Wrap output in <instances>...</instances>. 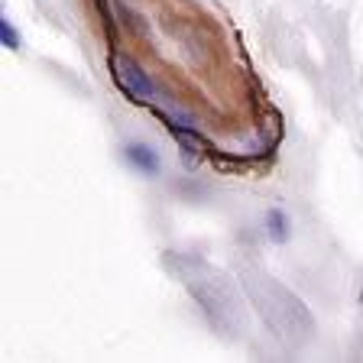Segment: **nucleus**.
Returning a JSON list of instances; mask_svg holds the SVG:
<instances>
[{
    "label": "nucleus",
    "mask_w": 363,
    "mask_h": 363,
    "mask_svg": "<svg viewBox=\"0 0 363 363\" xmlns=\"http://www.w3.org/2000/svg\"><path fill=\"white\" fill-rule=\"evenodd\" d=\"M266 234H269L272 243H286L289 240V218L279 208H269L266 211Z\"/></svg>",
    "instance_id": "3"
},
{
    "label": "nucleus",
    "mask_w": 363,
    "mask_h": 363,
    "mask_svg": "<svg viewBox=\"0 0 363 363\" xmlns=\"http://www.w3.org/2000/svg\"><path fill=\"white\" fill-rule=\"evenodd\" d=\"M123 159H127L136 172H143V175H156L159 172V152L152 150V146H146V143H127L123 146Z\"/></svg>",
    "instance_id": "2"
},
{
    "label": "nucleus",
    "mask_w": 363,
    "mask_h": 363,
    "mask_svg": "<svg viewBox=\"0 0 363 363\" xmlns=\"http://www.w3.org/2000/svg\"><path fill=\"white\" fill-rule=\"evenodd\" d=\"M0 43H4V49H10V52L20 49V33L13 30V23L7 20V13L0 16Z\"/></svg>",
    "instance_id": "4"
},
{
    "label": "nucleus",
    "mask_w": 363,
    "mask_h": 363,
    "mask_svg": "<svg viewBox=\"0 0 363 363\" xmlns=\"http://www.w3.org/2000/svg\"><path fill=\"white\" fill-rule=\"evenodd\" d=\"M107 68H111L113 84H117V88H121L130 101L150 104V98L156 94V88H152L150 75H146V72L136 65V62H130L127 55H121V52H111V59H107Z\"/></svg>",
    "instance_id": "1"
}]
</instances>
